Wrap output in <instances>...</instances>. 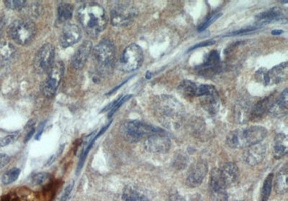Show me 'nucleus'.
I'll use <instances>...</instances> for the list:
<instances>
[{"label":"nucleus","mask_w":288,"mask_h":201,"mask_svg":"<svg viewBox=\"0 0 288 201\" xmlns=\"http://www.w3.org/2000/svg\"><path fill=\"white\" fill-rule=\"evenodd\" d=\"M36 26L29 19L16 20L10 25L8 33L18 44L25 46L32 41L36 35Z\"/></svg>","instance_id":"423d86ee"},{"label":"nucleus","mask_w":288,"mask_h":201,"mask_svg":"<svg viewBox=\"0 0 288 201\" xmlns=\"http://www.w3.org/2000/svg\"><path fill=\"white\" fill-rule=\"evenodd\" d=\"M214 89V86L211 85L198 84L190 80H184L178 87L179 93L186 98L201 97Z\"/></svg>","instance_id":"4468645a"},{"label":"nucleus","mask_w":288,"mask_h":201,"mask_svg":"<svg viewBox=\"0 0 288 201\" xmlns=\"http://www.w3.org/2000/svg\"><path fill=\"white\" fill-rule=\"evenodd\" d=\"M288 65L287 62L274 66L269 71L259 69L256 73V79L265 86L279 84L285 81L287 77Z\"/></svg>","instance_id":"9d476101"},{"label":"nucleus","mask_w":288,"mask_h":201,"mask_svg":"<svg viewBox=\"0 0 288 201\" xmlns=\"http://www.w3.org/2000/svg\"><path fill=\"white\" fill-rule=\"evenodd\" d=\"M92 50V43L90 41H85L79 46L77 51L74 53L73 56L72 64L73 67L76 70H81L85 66L86 61L89 59V55Z\"/></svg>","instance_id":"a211bd4d"},{"label":"nucleus","mask_w":288,"mask_h":201,"mask_svg":"<svg viewBox=\"0 0 288 201\" xmlns=\"http://www.w3.org/2000/svg\"><path fill=\"white\" fill-rule=\"evenodd\" d=\"M267 130L261 126L236 129L228 134L226 144L233 149H244L261 143L267 137Z\"/></svg>","instance_id":"7ed1b4c3"},{"label":"nucleus","mask_w":288,"mask_h":201,"mask_svg":"<svg viewBox=\"0 0 288 201\" xmlns=\"http://www.w3.org/2000/svg\"><path fill=\"white\" fill-rule=\"evenodd\" d=\"M16 53V48L12 43L6 41H0V67L9 63Z\"/></svg>","instance_id":"a878e982"},{"label":"nucleus","mask_w":288,"mask_h":201,"mask_svg":"<svg viewBox=\"0 0 288 201\" xmlns=\"http://www.w3.org/2000/svg\"><path fill=\"white\" fill-rule=\"evenodd\" d=\"M214 43H215L214 41H204V42L198 43V44L193 46V47L191 48V49H189V51H192V50L196 49V48H198L205 47V46H211V45H214Z\"/></svg>","instance_id":"37998d69"},{"label":"nucleus","mask_w":288,"mask_h":201,"mask_svg":"<svg viewBox=\"0 0 288 201\" xmlns=\"http://www.w3.org/2000/svg\"><path fill=\"white\" fill-rule=\"evenodd\" d=\"M4 4L9 9L21 10L26 6L28 3L26 1H21V0H8V1H5Z\"/></svg>","instance_id":"e433bc0d"},{"label":"nucleus","mask_w":288,"mask_h":201,"mask_svg":"<svg viewBox=\"0 0 288 201\" xmlns=\"http://www.w3.org/2000/svg\"><path fill=\"white\" fill-rule=\"evenodd\" d=\"M287 89H285L277 100L273 101L269 112L275 116L284 115L287 114Z\"/></svg>","instance_id":"b1692460"},{"label":"nucleus","mask_w":288,"mask_h":201,"mask_svg":"<svg viewBox=\"0 0 288 201\" xmlns=\"http://www.w3.org/2000/svg\"><path fill=\"white\" fill-rule=\"evenodd\" d=\"M97 139L98 138H97L96 136H94V137L90 138V139L84 144V149H83L82 152H81L79 163H78L77 169H76L77 175L79 174L81 169H82L84 162H85L86 157H87L88 154H89V151L91 150V147H92L93 144H94Z\"/></svg>","instance_id":"2f4dec72"},{"label":"nucleus","mask_w":288,"mask_h":201,"mask_svg":"<svg viewBox=\"0 0 288 201\" xmlns=\"http://www.w3.org/2000/svg\"><path fill=\"white\" fill-rule=\"evenodd\" d=\"M55 48L46 43L38 50L33 60V68L38 74L48 73L54 64Z\"/></svg>","instance_id":"1a4fd4ad"},{"label":"nucleus","mask_w":288,"mask_h":201,"mask_svg":"<svg viewBox=\"0 0 288 201\" xmlns=\"http://www.w3.org/2000/svg\"><path fill=\"white\" fill-rule=\"evenodd\" d=\"M282 33L283 31L282 30H274V31H272V34L276 36V35L282 34Z\"/></svg>","instance_id":"09e8293b"},{"label":"nucleus","mask_w":288,"mask_h":201,"mask_svg":"<svg viewBox=\"0 0 288 201\" xmlns=\"http://www.w3.org/2000/svg\"><path fill=\"white\" fill-rule=\"evenodd\" d=\"M251 109L245 104H241L236 106L235 109V117L236 122L244 124L250 119Z\"/></svg>","instance_id":"c756f323"},{"label":"nucleus","mask_w":288,"mask_h":201,"mask_svg":"<svg viewBox=\"0 0 288 201\" xmlns=\"http://www.w3.org/2000/svg\"><path fill=\"white\" fill-rule=\"evenodd\" d=\"M24 8L27 11L26 13L33 18H38L43 13V6L39 3H32L29 6L27 4Z\"/></svg>","instance_id":"f704fd0d"},{"label":"nucleus","mask_w":288,"mask_h":201,"mask_svg":"<svg viewBox=\"0 0 288 201\" xmlns=\"http://www.w3.org/2000/svg\"><path fill=\"white\" fill-rule=\"evenodd\" d=\"M73 12L74 8L72 5L67 3H60L57 9L58 20L61 23L69 21L72 18Z\"/></svg>","instance_id":"c85d7f7f"},{"label":"nucleus","mask_w":288,"mask_h":201,"mask_svg":"<svg viewBox=\"0 0 288 201\" xmlns=\"http://www.w3.org/2000/svg\"><path fill=\"white\" fill-rule=\"evenodd\" d=\"M192 201H203L202 199L200 197H195L193 199Z\"/></svg>","instance_id":"8fccbe9b"},{"label":"nucleus","mask_w":288,"mask_h":201,"mask_svg":"<svg viewBox=\"0 0 288 201\" xmlns=\"http://www.w3.org/2000/svg\"><path fill=\"white\" fill-rule=\"evenodd\" d=\"M226 186L220 175L219 169H213L210 177L209 192L212 201H228Z\"/></svg>","instance_id":"f8f14e48"},{"label":"nucleus","mask_w":288,"mask_h":201,"mask_svg":"<svg viewBox=\"0 0 288 201\" xmlns=\"http://www.w3.org/2000/svg\"><path fill=\"white\" fill-rule=\"evenodd\" d=\"M288 142L287 137L283 133H279L276 136L274 142V158L279 159L282 158L287 153Z\"/></svg>","instance_id":"393cba45"},{"label":"nucleus","mask_w":288,"mask_h":201,"mask_svg":"<svg viewBox=\"0 0 288 201\" xmlns=\"http://www.w3.org/2000/svg\"><path fill=\"white\" fill-rule=\"evenodd\" d=\"M221 59L217 51H212L208 54L203 64L198 69L200 74L203 76H209L215 74L219 69Z\"/></svg>","instance_id":"6ab92c4d"},{"label":"nucleus","mask_w":288,"mask_h":201,"mask_svg":"<svg viewBox=\"0 0 288 201\" xmlns=\"http://www.w3.org/2000/svg\"><path fill=\"white\" fill-rule=\"evenodd\" d=\"M81 33L79 26L69 24L64 27L60 36V44L63 48H68L80 41Z\"/></svg>","instance_id":"f3484780"},{"label":"nucleus","mask_w":288,"mask_h":201,"mask_svg":"<svg viewBox=\"0 0 288 201\" xmlns=\"http://www.w3.org/2000/svg\"><path fill=\"white\" fill-rule=\"evenodd\" d=\"M111 122H110L109 124H108V125L105 126L104 127L102 128L101 130L100 131V132H98V134H97V135H96L97 138L101 137L102 134H104V132H106V129H108V127H109V126L111 125Z\"/></svg>","instance_id":"de8ad7c7"},{"label":"nucleus","mask_w":288,"mask_h":201,"mask_svg":"<svg viewBox=\"0 0 288 201\" xmlns=\"http://www.w3.org/2000/svg\"><path fill=\"white\" fill-rule=\"evenodd\" d=\"M221 16H222V13H214V14L211 15V16L208 17L206 21L203 22L201 26L198 27V31H199V32H201V31H204V30H206V28L211 26L212 23H214V22L216 21V20H217L218 18H219Z\"/></svg>","instance_id":"c9c22d12"},{"label":"nucleus","mask_w":288,"mask_h":201,"mask_svg":"<svg viewBox=\"0 0 288 201\" xmlns=\"http://www.w3.org/2000/svg\"><path fill=\"white\" fill-rule=\"evenodd\" d=\"M21 174V169L14 167L9 169L2 176L1 182L4 185H9L16 182Z\"/></svg>","instance_id":"7c9ffc66"},{"label":"nucleus","mask_w":288,"mask_h":201,"mask_svg":"<svg viewBox=\"0 0 288 201\" xmlns=\"http://www.w3.org/2000/svg\"><path fill=\"white\" fill-rule=\"evenodd\" d=\"M169 201H186L184 200L182 196L178 194L177 192H173L170 196H169Z\"/></svg>","instance_id":"c03bdc74"},{"label":"nucleus","mask_w":288,"mask_h":201,"mask_svg":"<svg viewBox=\"0 0 288 201\" xmlns=\"http://www.w3.org/2000/svg\"><path fill=\"white\" fill-rule=\"evenodd\" d=\"M132 95H126L125 96H123V97L118 98V99H116V103H115L114 106H113L112 109H111V111L109 113V116L108 117H111L113 115L115 112L121 107V106L124 104L126 101H127L130 98H131Z\"/></svg>","instance_id":"58836bf2"},{"label":"nucleus","mask_w":288,"mask_h":201,"mask_svg":"<svg viewBox=\"0 0 288 201\" xmlns=\"http://www.w3.org/2000/svg\"><path fill=\"white\" fill-rule=\"evenodd\" d=\"M116 47L111 40H102L94 48L97 71L102 77H108L112 74L116 63Z\"/></svg>","instance_id":"20e7f679"},{"label":"nucleus","mask_w":288,"mask_h":201,"mask_svg":"<svg viewBox=\"0 0 288 201\" xmlns=\"http://www.w3.org/2000/svg\"><path fill=\"white\" fill-rule=\"evenodd\" d=\"M138 11L133 5L128 3H118L111 11V22L113 26H127L134 21Z\"/></svg>","instance_id":"6e6552de"},{"label":"nucleus","mask_w":288,"mask_h":201,"mask_svg":"<svg viewBox=\"0 0 288 201\" xmlns=\"http://www.w3.org/2000/svg\"><path fill=\"white\" fill-rule=\"evenodd\" d=\"M220 175L226 187L236 183L239 177V171L237 165L232 162H228L219 169Z\"/></svg>","instance_id":"4be33fe9"},{"label":"nucleus","mask_w":288,"mask_h":201,"mask_svg":"<svg viewBox=\"0 0 288 201\" xmlns=\"http://www.w3.org/2000/svg\"><path fill=\"white\" fill-rule=\"evenodd\" d=\"M287 167L284 166L277 174L274 188L279 195H284L287 192Z\"/></svg>","instance_id":"cd10ccee"},{"label":"nucleus","mask_w":288,"mask_h":201,"mask_svg":"<svg viewBox=\"0 0 288 201\" xmlns=\"http://www.w3.org/2000/svg\"><path fill=\"white\" fill-rule=\"evenodd\" d=\"M161 132L162 129L139 120L126 121L120 127V133L123 139L129 143L139 142Z\"/></svg>","instance_id":"39448f33"},{"label":"nucleus","mask_w":288,"mask_h":201,"mask_svg":"<svg viewBox=\"0 0 288 201\" xmlns=\"http://www.w3.org/2000/svg\"><path fill=\"white\" fill-rule=\"evenodd\" d=\"M273 177H274L273 174H269L264 180V185L261 189L260 201H267L269 199L272 191Z\"/></svg>","instance_id":"473e14b6"},{"label":"nucleus","mask_w":288,"mask_h":201,"mask_svg":"<svg viewBox=\"0 0 288 201\" xmlns=\"http://www.w3.org/2000/svg\"><path fill=\"white\" fill-rule=\"evenodd\" d=\"M201 106L210 114H216L220 107L219 96L217 91L215 89L209 94L201 96L200 99Z\"/></svg>","instance_id":"5701e85b"},{"label":"nucleus","mask_w":288,"mask_h":201,"mask_svg":"<svg viewBox=\"0 0 288 201\" xmlns=\"http://www.w3.org/2000/svg\"><path fill=\"white\" fill-rule=\"evenodd\" d=\"M287 18V11L279 7H274L269 11L263 12L256 16V22L259 24H266L273 21H280Z\"/></svg>","instance_id":"aec40b11"},{"label":"nucleus","mask_w":288,"mask_h":201,"mask_svg":"<svg viewBox=\"0 0 288 201\" xmlns=\"http://www.w3.org/2000/svg\"><path fill=\"white\" fill-rule=\"evenodd\" d=\"M51 179V175L47 172H39L32 175L30 178V182L33 186H41L44 185Z\"/></svg>","instance_id":"72a5a7b5"},{"label":"nucleus","mask_w":288,"mask_h":201,"mask_svg":"<svg viewBox=\"0 0 288 201\" xmlns=\"http://www.w3.org/2000/svg\"><path fill=\"white\" fill-rule=\"evenodd\" d=\"M44 127L45 122H42L41 124H40L39 127H38L37 134H36V139H39V138L41 137V134H42L43 132V129H44Z\"/></svg>","instance_id":"a18cd8bd"},{"label":"nucleus","mask_w":288,"mask_h":201,"mask_svg":"<svg viewBox=\"0 0 288 201\" xmlns=\"http://www.w3.org/2000/svg\"><path fill=\"white\" fill-rule=\"evenodd\" d=\"M272 102V99L269 97L259 101L251 109L250 119H253V120L260 119L262 116H264V114L269 111Z\"/></svg>","instance_id":"bb28decb"},{"label":"nucleus","mask_w":288,"mask_h":201,"mask_svg":"<svg viewBox=\"0 0 288 201\" xmlns=\"http://www.w3.org/2000/svg\"><path fill=\"white\" fill-rule=\"evenodd\" d=\"M117 201H149V197L144 190L134 185H127L123 188Z\"/></svg>","instance_id":"412c9836"},{"label":"nucleus","mask_w":288,"mask_h":201,"mask_svg":"<svg viewBox=\"0 0 288 201\" xmlns=\"http://www.w3.org/2000/svg\"><path fill=\"white\" fill-rule=\"evenodd\" d=\"M144 61V53L137 44L129 45L120 57L118 63V69L124 72H131L139 69Z\"/></svg>","instance_id":"0eeeda50"},{"label":"nucleus","mask_w":288,"mask_h":201,"mask_svg":"<svg viewBox=\"0 0 288 201\" xmlns=\"http://www.w3.org/2000/svg\"><path fill=\"white\" fill-rule=\"evenodd\" d=\"M18 135H19V133L15 132L6 137L0 138V147H4L13 144L18 139Z\"/></svg>","instance_id":"4c0bfd02"},{"label":"nucleus","mask_w":288,"mask_h":201,"mask_svg":"<svg viewBox=\"0 0 288 201\" xmlns=\"http://www.w3.org/2000/svg\"><path fill=\"white\" fill-rule=\"evenodd\" d=\"M78 17L86 32L93 38L102 32L108 24L106 12L98 3L82 5L78 11Z\"/></svg>","instance_id":"f03ea898"},{"label":"nucleus","mask_w":288,"mask_h":201,"mask_svg":"<svg viewBox=\"0 0 288 201\" xmlns=\"http://www.w3.org/2000/svg\"><path fill=\"white\" fill-rule=\"evenodd\" d=\"M10 157L9 156L7 155L6 154H0V170L4 168L7 164L9 163Z\"/></svg>","instance_id":"a19ab883"},{"label":"nucleus","mask_w":288,"mask_h":201,"mask_svg":"<svg viewBox=\"0 0 288 201\" xmlns=\"http://www.w3.org/2000/svg\"><path fill=\"white\" fill-rule=\"evenodd\" d=\"M64 73V66L63 63L61 61L55 63L48 71L47 77L42 85L43 95L49 99L54 97L62 80Z\"/></svg>","instance_id":"9b49d317"},{"label":"nucleus","mask_w":288,"mask_h":201,"mask_svg":"<svg viewBox=\"0 0 288 201\" xmlns=\"http://www.w3.org/2000/svg\"><path fill=\"white\" fill-rule=\"evenodd\" d=\"M256 30L254 28H246V29H241L237 31H234L231 33H230L229 36H237V35H243L245 34V33L251 32V31Z\"/></svg>","instance_id":"79ce46f5"},{"label":"nucleus","mask_w":288,"mask_h":201,"mask_svg":"<svg viewBox=\"0 0 288 201\" xmlns=\"http://www.w3.org/2000/svg\"><path fill=\"white\" fill-rule=\"evenodd\" d=\"M35 134V129L34 128H31V129H30L29 132H28L27 135L26 136V137H25V140H24V142L26 143L28 142V141L30 140V139H31V138H32L33 134Z\"/></svg>","instance_id":"49530a36"},{"label":"nucleus","mask_w":288,"mask_h":201,"mask_svg":"<svg viewBox=\"0 0 288 201\" xmlns=\"http://www.w3.org/2000/svg\"><path fill=\"white\" fill-rule=\"evenodd\" d=\"M208 171V164L206 161L199 160L193 164L188 173L186 184L189 187L194 188L202 183Z\"/></svg>","instance_id":"2eb2a0df"},{"label":"nucleus","mask_w":288,"mask_h":201,"mask_svg":"<svg viewBox=\"0 0 288 201\" xmlns=\"http://www.w3.org/2000/svg\"><path fill=\"white\" fill-rule=\"evenodd\" d=\"M144 146L151 153H166L170 149L171 141L164 133H156L145 139Z\"/></svg>","instance_id":"ddd939ff"},{"label":"nucleus","mask_w":288,"mask_h":201,"mask_svg":"<svg viewBox=\"0 0 288 201\" xmlns=\"http://www.w3.org/2000/svg\"><path fill=\"white\" fill-rule=\"evenodd\" d=\"M74 182H72L66 187L64 193H63L62 196H61V200H60V201H67L69 195H71V192H72L73 188H74Z\"/></svg>","instance_id":"ea45409f"},{"label":"nucleus","mask_w":288,"mask_h":201,"mask_svg":"<svg viewBox=\"0 0 288 201\" xmlns=\"http://www.w3.org/2000/svg\"><path fill=\"white\" fill-rule=\"evenodd\" d=\"M266 153L267 147L261 142L247 147L243 154V159L246 164L254 167L262 162Z\"/></svg>","instance_id":"dca6fc26"},{"label":"nucleus","mask_w":288,"mask_h":201,"mask_svg":"<svg viewBox=\"0 0 288 201\" xmlns=\"http://www.w3.org/2000/svg\"><path fill=\"white\" fill-rule=\"evenodd\" d=\"M155 116L166 127H179L184 114V108L174 96L161 95L155 99Z\"/></svg>","instance_id":"f257e3e1"}]
</instances>
